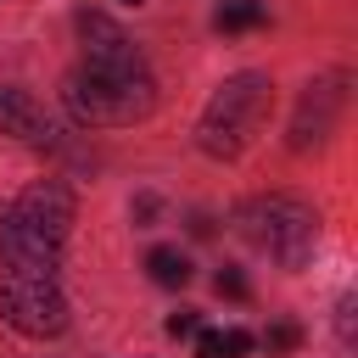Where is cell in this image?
<instances>
[{
    "label": "cell",
    "mask_w": 358,
    "mask_h": 358,
    "mask_svg": "<svg viewBox=\"0 0 358 358\" xmlns=\"http://www.w3.org/2000/svg\"><path fill=\"white\" fill-rule=\"evenodd\" d=\"M241 229H246V241L257 252H268L285 268H302L313 257V241H319V218L296 196H257V201H246Z\"/></svg>",
    "instance_id": "7a4b0ae2"
},
{
    "label": "cell",
    "mask_w": 358,
    "mask_h": 358,
    "mask_svg": "<svg viewBox=\"0 0 358 358\" xmlns=\"http://www.w3.org/2000/svg\"><path fill=\"white\" fill-rule=\"evenodd\" d=\"M336 106H341V78H330V84H313V90L302 95V112H296V123H291V145H313V140L330 129Z\"/></svg>",
    "instance_id": "ba28073f"
},
{
    "label": "cell",
    "mask_w": 358,
    "mask_h": 358,
    "mask_svg": "<svg viewBox=\"0 0 358 358\" xmlns=\"http://www.w3.org/2000/svg\"><path fill=\"white\" fill-rule=\"evenodd\" d=\"M168 336H196V313H190V308L168 313Z\"/></svg>",
    "instance_id": "5bb4252c"
},
{
    "label": "cell",
    "mask_w": 358,
    "mask_h": 358,
    "mask_svg": "<svg viewBox=\"0 0 358 358\" xmlns=\"http://www.w3.org/2000/svg\"><path fill=\"white\" fill-rule=\"evenodd\" d=\"M213 285H218V296H235V302H241V296H246V291H252V285H246V274H241V268H218V280H213Z\"/></svg>",
    "instance_id": "7c38bea8"
},
{
    "label": "cell",
    "mask_w": 358,
    "mask_h": 358,
    "mask_svg": "<svg viewBox=\"0 0 358 358\" xmlns=\"http://www.w3.org/2000/svg\"><path fill=\"white\" fill-rule=\"evenodd\" d=\"M0 313L22 336L67 330V302H62L56 280H45V274H0Z\"/></svg>",
    "instance_id": "277c9868"
},
{
    "label": "cell",
    "mask_w": 358,
    "mask_h": 358,
    "mask_svg": "<svg viewBox=\"0 0 358 358\" xmlns=\"http://www.w3.org/2000/svg\"><path fill=\"white\" fill-rule=\"evenodd\" d=\"M78 34H84V67H90V73H145V56L134 50V39H129L117 22L84 17Z\"/></svg>",
    "instance_id": "5b68a950"
},
{
    "label": "cell",
    "mask_w": 358,
    "mask_h": 358,
    "mask_svg": "<svg viewBox=\"0 0 358 358\" xmlns=\"http://www.w3.org/2000/svg\"><path fill=\"white\" fill-rule=\"evenodd\" d=\"M0 134H17V140L45 145V140H56V123L45 117V106H39L34 95H22V90H0Z\"/></svg>",
    "instance_id": "52a82bcc"
},
{
    "label": "cell",
    "mask_w": 358,
    "mask_h": 358,
    "mask_svg": "<svg viewBox=\"0 0 358 358\" xmlns=\"http://www.w3.org/2000/svg\"><path fill=\"white\" fill-rule=\"evenodd\" d=\"M241 352H252L246 330H201L196 336V358H241Z\"/></svg>",
    "instance_id": "9c48e42d"
},
{
    "label": "cell",
    "mask_w": 358,
    "mask_h": 358,
    "mask_svg": "<svg viewBox=\"0 0 358 358\" xmlns=\"http://www.w3.org/2000/svg\"><path fill=\"white\" fill-rule=\"evenodd\" d=\"M268 101H274V84L263 73H235L229 84H218V95L207 101L201 129H196L201 151L207 157H241L257 140V129L268 117Z\"/></svg>",
    "instance_id": "6da1fadb"
},
{
    "label": "cell",
    "mask_w": 358,
    "mask_h": 358,
    "mask_svg": "<svg viewBox=\"0 0 358 358\" xmlns=\"http://www.w3.org/2000/svg\"><path fill=\"white\" fill-rule=\"evenodd\" d=\"M145 268H151L157 285H185V280H190V257L173 252V246H157V252L145 257Z\"/></svg>",
    "instance_id": "30bf717a"
},
{
    "label": "cell",
    "mask_w": 358,
    "mask_h": 358,
    "mask_svg": "<svg viewBox=\"0 0 358 358\" xmlns=\"http://www.w3.org/2000/svg\"><path fill=\"white\" fill-rule=\"evenodd\" d=\"M67 106L84 123H134L157 106V84H151V73H90V67H78L67 78Z\"/></svg>",
    "instance_id": "3957f363"
},
{
    "label": "cell",
    "mask_w": 358,
    "mask_h": 358,
    "mask_svg": "<svg viewBox=\"0 0 358 358\" xmlns=\"http://www.w3.org/2000/svg\"><path fill=\"white\" fill-rule=\"evenodd\" d=\"M296 341H302V330H296V324H274V330H268V352H291Z\"/></svg>",
    "instance_id": "4fadbf2b"
},
{
    "label": "cell",
    "mask_w": 358,
    "mask_h": 358,
    "mask_svg": "<svg viewBox=\"0 0 358 358\" xmlns=\"http://www.w3.org/2000/svg\"><path fill=\"white\" fill-rule=\"evenodd\" d=\"M213 22H218L224 34H241V28H257V22H263V6H257V0H224Z\"/></svg>",
    "instance_id": "8fae6325"
},
{
    "label": "cell",
    "mask_w": 358,
    "mask_h": 358,
    "mask_svg": "<svg viewBox=\"0 0 358 358\" xmlns=\"http://www.w3.org/2000/svg\"><path fill=\"white\" fill-rule=\"evenodd\" d=\"M129 6H134V0H129Z\"/></svg>",
    "instance_id": "9a60e30c"
},
{
    "label": "cell",
    "mask_w": 358,
    "mask_h": 358,
    "mask_svg": "<svg viewBox=\"0 0 358 358\" xmlns=\"http://www.w3.org/2000/svg\"><path fill=\"white\" fill-rule=\"evenodd\" d=\"M11 218L17 224H28L34 235H45V241H67V229H73V196L62 190V185H28L17 201H11Z\"/></svg>",
    "instance_id": "8992f818"
}]
</instances>
